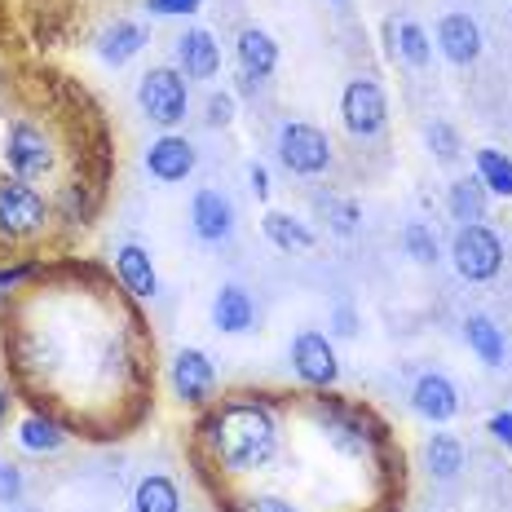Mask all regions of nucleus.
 I'll list each match as a JSON object with an SVG mask.
<instances>
[{"mask_svg": "<svg viewBox=\"0 0 512 512\" xmlns=\"http://www.w3.org/2000/svg\"><path fill=\"white\" fill-rule=\"evenodd\" d=\"M208 442L221 468L230 473H252L274 455L279 446V429H274V415L256 402H230L208 420Z\"/></svg>", "mask_w": 512, "mask_h": 512, "instance_id": "nucleus-1", "label": "nucleus"}, {"mask_svg": "<svg viewBox=\"0 0 512 512\" xmlns=\"http://www.w3.org/2000/svg\"><path fill=\"white\" fill-rule=\"evenodd\" d=\"M451 261H455V270H460V279L486 283V279H495L499 265H504V243H499V234L486 230L482 221H477V226H460Z\"/></svg>", "mask_w": 512, "mask_h": 512, "instance_id": "nucleus-2", "label": "nucleus"}, {"mask_svg": "<svg viewBox=\"0 0 512 512\" xmlns=\"http://www.w3.org/2000/svg\"><path fill=\"white\" fill-rule=\"evenodd\" d=\"M137 102H142L146 120L173 128L177 120H186V102H190V89H186V76L173 67H155L146 71L142 84H137Z\"/></svg>", "mask_w": 512, "mask_h": 512, "instance_id": "nucleus-3", "label": "nucleus"}, {"mask_svg": "<svg viewBox=\"0 0 512 512\" xmlns=\"http://www.w3.org/2000/svg\"><path fill=\"white\" fill-rule=\"evenodd\" d=\"M279 159L292 173L318 177L332 164V142H327V133H318L314 124H283L279 128Z\"/></svg>", "mask_w": 512, "mask_h": 512, "instance_id": "nucleus-4", "label": "nucleus"}, {"mask_svg": "<svg viewBox=\"0 0 512 512\" xmlns=\"http://www.w3.org/2000/svg\"><path fill=\"white\" fill-rule=\"evenodd\" d=\"M340 115H345V128L354 137H376L384 120H389V102H384V89L376 80H354L340 93Z\"/></svg>", "mask_w": 512, "mask_h": 512, "instance_id": "nucleus-5", "label": "nucleus"}, {"mask_svg": "<svg viewBox=\"0 0 512 512\" xmlns=\"http://www.w3.org/2000/svg\"><path fill=\"white\" fill-rule=\"evenodd\" d=\"M45 217H49L45 199H40L27 181H5V186H0V230H5L9 239L36 234L45 226Z\"/></svg>", "mask_w": 512, "mask_h": 512, "instance_id": "nucleus-6", "label": "nucleus"}, {"mask_svg": "<svg viewBox=\"0 0 512 512\" xmlns=\"http://www.w3.org/2000/svg\"><path fill=\"white\" fill-rule=\"evenodd\" d=\"M292 367H296V376L305 384H314V389H327V384H336V376H340L336 349L323 332H301L292 340Z\"/></svg>", "mask_w": 512, "mask_h": 512, "instance_id": "nucleus-7", "label": "nucleus"}, {"mask_svg": "<svg viewBox=\"0 0 512 512\" xmlns=\"http://www.w3.org/2000/svg\"><path fill=\"white\" fill-rule=\"evenodd\" d=\"M5 159H9V168L18 173V181L45 177L53 168V151H49L45 133H40V128H31V124H14V128H9Z\"/></svg>", "mask_w": 512, "mask_h": 512, "instance_id": "nucleus-8", "label": "nucleus"}, {"mask_svg": "<svg viewBox=\"0 0 512 512\" xmlns=\"http://www.w3.org/2000/svg\"><path fill=\"white\" fill-rule=\"evenodd\" d=\"M173 389H177L181 402H190V407L208 402V393L217 389V367L208 362L204 349H181L173 358Z\"/></svg>", "mask_w": 512, "mask_h": 512, "instance_id": "nucleus-9", "label": "nucleus"}, {"mask_svg": "<svg viewBox=\"0 0 512 512\" xmlns=\"http://www.w3.org/2000/svg\"><path fill=\"white\" fill-rule=\"evenodd\" d=\"M146 173L155 181H164V186L186 181L195 173V146L186 137H159V142H151V151H146Z\"/></svg>", "mask_w": 512, "mask_h": 512, "instance_id": "nucleus-10", "label": "nucleus"}, {"mask_svg": "<svg viewBox=\"0 0 512 512\" xmlns=\"http://www.w3.org/2000/svg\"><path fill=\"white\" fill-rule=\"evenodd\" d=\"M190 226H195V234H199L204 243L230 239V230H234V208H230V199L221 195V190H199V195L190 199Z\"/></svg>", "mask_w": 512, "mask_h": 512, "instance_id": "nucleus-11", "label": "nucleus"}, {"mask_svg": "<svg viewBox=\"0 0 512 512\" xmlns=\"http://www.w3.org/2000/svg\"><path fill=\"white\" fill-rule=\"evenodd\" d=\"M437 49H442L446 62H455V67H468V62H477V53H482V31L468 14H446L442 23H437Z\"/></svg>", "mask_w": 512, "mask_h": 512, "instance_id": "nucleus-12", "label": "nucleus"}, {"mask_svg": "<svg viewBox=\"0 0 512 512\" xmlns=\"http://www.w3.org/2000/svg\"><path fill=\"white\" fill-rule=\"evenodd\" d=\"M411 407H415V415H424V420L446 424L455 411H460V393H455V384L446 380V376L429 371V376L415 380V389H411Z\"/></svg>", "mask_w": 512, "mask_h": 512, "instance_id": "nucleus-13", "label": "nucleus"}, {"mask_svg": "<svg viewBox=\"0 0 512 512\" xmlns=\"http://www.w3.org/2000/svg\"><path fill=\"white\" fill-rule=\"evenodd\" d=\"M177 62H181V71H186L190 80H212L221 71V49H217V40H212V31L204 27H195V31H186V36L177 40Z\"/></svg>", "mask_w": 512, "mask_h": 512, "instance_id": "nucleus-14", "label": "nucleus"}, {"mask_svg": "<svg viewBox=\"0 0 512 512\" xmlns=\"http://www.w3.org/2000/svg\"><path fill=\"white\" fill-rule=\"evenodd\" d=\"M115 270H120V283L128 287L133 296H155L159 292V279H155V265H151V252L137 248V243H124L115 252Z\"/></svg>", "mask_w": 512, "mask_h": 512, "instance_id": "nucleus-15", "label": "nucleus"}, {"mask_svg": "<svg viewBox=\"0 0 512 512\" xmlns=\"http://www.w3.org/2000/svg\"><path fill=\"white\" fill-rule=\"evenodd\" d=\"M239 62L252 80H265L274 67H279V45H274L270 31L261 27H243L239 31Z\"/></svg>", "mask_w": 512, "mask_h": 512, "instance_id": "nucleus-16", "label": "nucleus"}, {"mask_svg": "<svg viewBox=\"0 0 512 512\" xmlns=\"http://www.w3.org/2000/svg\"><path fill=\"white\" fill-rule=\"evenodd\" d=\"M252 318H256L252 296L243 292V287H234V283L221 287V292H217V301H212V323H217L221 332L239 336V332H248V327H252Z\"/></svg>", "mask_w": 512, "mask_h": 512, "instance_id": "nucleus-17", "label": "nucleus"}, {"mask_svg": "<svg viewBox=\"0 0 512 512\" xmlns=\"http://www.w3.org/2000/svg\"><path fill=\"white\" fill-rule=\"evenodd\" d=\"M464 340H468V349H473V354L486 362V367H504L508 340H504V332L495 327V318L468 314V318H464Z\"/></svg>", "mask_w": 512, "mask_h": 512, "instance_id": "nucleus-18", "label": "nucleus"}, {"mask_svg": "<svg viewBox=\"0 0 512 512\" xmlns=\"http://www.w3.org/2000/svg\"><path fill=\"white\" fill-rule=\"evenodd\" d=\"M142 45H146V27H137V23H115V27L102 31L98 58L111 62V67H124L128 58H137V53H142Z\"/></svg>", "mask_w": 512, "mask_h": 512, "instance_id": "nucleus-19", "label": "nucleus"}, {"mask_svg": "<svg viewBox=\"0 0 512 512\" xmlns=\"http://www.w3.org/2000/svg\"><path fill=\"white\" fill-rule=\"evenodd\" d=\"M424 460H429V473L437 477V482H451V477H460V468H464V446H460V437L433 433L429 446H424Z\"/></svg>", "mask_w": 512, "mask_h": 512, "instance_id": "nucleus-20", "label": "nucleus"}, {"mask_svg": "<svg viewBox=\"0 0 512 512\" xmlns=\"http://www.w3.org/2000/svg\"><path fill=\"white\" fill-rule=\"evenodd\" d=\"M261 230H265V239L274 243V248H283V252H301V248H314V230L301 226V221H292L287 212H265L261 217Z\"/></svg>", "mask_w": 512, "mask_h": 512, "instance_id": "nucleus-21", "label": "nucleus"}, {"mask_svg": "<svg viewBox=\"0 0 512 512\" xmlns=\"http://www.w3.org/2000/svg\"><path fill=\"white\" fill-rule=\"evenodd\" d=\"M133 508L137 512H181V495H177V486L168 482L164 473H151V477L137 482Z\"/></svg>", "mask_w": 512, "mask_h": 512, "instance_id": "nucleus-22", "label": "nucleus"}, {"mask_svg": "<svg viewBox=\"0 0 512 512\" xmlns=\"http://www.w3.org/2000/svg\"><path fill=\"white\" fill-rule=\"evenodd\" d=\"M451 217L455 221H464V226H477V221L486 217V186L477 177H464V181H455L451 186Z\"/></svg>", "mask_w": 512, "mask_h": 512, "instance_id": "nucleus-23", "label": "nucleus"}, {"mask_svg": "<svg viewBox=\"0 0 512 512\" xmlns=\"http://www.w3.org/2000/svg\"><path fill=\"white\" fill-rule=\"evenodd\" d=\"M477 181L490 190V195H512V159L504 151H495V146H482L477 151Z\"/></svg>", "mask_w": 512, "mask_h": 512, "instance_id": "nucleus-24", "label": "nucleus"}, {"mask_svg": "<svg viewBox=\"0 0 512 512\" xmlns=\"http://www.w3.org/2000/svg\"><path fill=\"white\" fill-rule=\"evenodd\" d=\"M18 442L27 446V451H58L62 446V429L45 415H27L23 429H18Z\"/></svg>", "mask_w": 512, "mask_h": 512, "instance_id": "nucleus-25", "label": "nucleus"}, {"mask_svg": "<svg viewBox=\"0 0 512 512\" xmlns=\"http://www.w3.org/2000/svg\"><path fill=\"white\" fill-rule=\"evenodd\" d=\"M398 53L411 62V67H429L433 45H429V36H424L420 23H402L398 27Z\"/></svg>", "mask_w": 512, "mask_h": 512, "instance_id": "nucleus-26", "label": "nucleus"}, {"mask_svg": "<svg viewBox=\"0 0 512 512\" xmlns=\"http://www.w3.org/2000/svg\"><path fill=\"white\" fill-rule=\"evenodd\" d=\"M402 248H407V256L411 261H420V265L437 261V239H433V230L424 226V221H411V226L402 230Z\"/></svg>", "mask_w": 512, "mask_h": 512, "instance_id": "nucleus-27", "label": "nucleus"}, {"mask_svg": "<svg viewBox=\"0 0 512 512\" xmlns=\"http://www.w3.org/2000/svg\"><path fill=\"white\" fill-rule=\"evenodd\" d=\"M318 208L327 212V221H332V230H336V234H354V230H358V221H362L358 204H349V199H318Z\"/></svg>", "mask_w": 512, "mask_h": 512, "instance_id": "nucleus-28", "label": "nucleus"}, {"mask_svg": "<svg viewBox=\"0 0 512 512\" xmlns=\"http://www.w3.org/2000/svg\"><path fill=\"white\" fill-rule=\"evenodd\" d=\"M429 146L437 151V159H442V164H455V159H460V137H455L451 124H433V128H429Z\"/></svg>", "mask_w": 512, "mask_h": 512, "instance_id": "nucleus-29", "label": "nucleus"}, {"mask_svg": "<svg viewBox=\"0 0 512 512\" xmlns=\"http://www.w3.org/2000/svg\"><path fill=\"white\" fill-rule=\"evenodd\" d=\"M23 495V473L18 464H0V504H14Z\"/></svg>", "mask_w": 512, "mask_h": 512, "instance_id": "nucleus-30", "label": "nucleus"}, {"mask_svg": "<svg viewBox=\"0 0 512 512\" xmlns=\"http://www.w3.org/2000/svg\"><path fill=\"white\" fill-rule=\"evenodd\" d=\"M204 0H146V9L159 18H177V14H195Z\"/></svg>", "mask_w": 512, "mask_h": 512, "instance_id": "nucleus-31", "label": "nucleus"}, {"mask_svg": "<svg viewBox=\"0 0 512 512\" xmlns=\"http://www.w3.org/2000/svg\"><path fill=\"white\" fill-rule=\"evenodd\" d=\"M230 120H234V98H230V93H212V98H208V124L221 128Z\"/></svg>", "mask_w": 512, "mask_h": 512, "instance_id": "nucleus-32", "label": "nucleus"}, {"mask_svg": "<svg viewBox=\"0 0 512 512\" xmlns=\"http://www.w3.org/2000/svg\"><path fill=\"white\" fill-rule=\"evenodd\" d=\"M490 437H495V442H504V446H512V411H495L490 415Z\"/></svg>", "mask_w": 512, "mask_h": 512, "instance_id": "nucleus-33", "label": "nucleus"}, {"mask_svg": "<svg viewBox=\"0 0 512 512\" xmlns=\"http://www.w3.org/2000/svg\"><path fill=\"white\" fill-rule=\"evenodd\" d=\"M248 508H252V512H296V508L287 504V499H279V495H256Z\"/></svg>", "mask_w": 512, "mask_h": 512, "instance_id": "nucleus-34", "label": "nucleus"}, {"mask_svg": "<svg viewBox=\"0 0 512 512\" xmlns=\"http://www.w3.org/2000/svg\"><path fill=\"white\" fill-rule=\"evenodd\" d=\"M248 177H252V195H256V199L270 195V177H265V168H261V164H252V173H248Z\"/></svg>", "mask_w": 512, "mask_h": 512, "instance_id": "nucleus-35", "label": "nucleus"}, {"mask_svg": "<svg viewBox=\"0 0 512 512\" xmlns=\"http://www.w3.org/2000/svg\"><path fill=\"white\" fill-rule=\"evenodd\" d=\"M23 279V270H0V287H9V283H18Z\"/></svg>", "mask_w": 512, "mask_h": 512, "instance_id": "nucleus-36", "label": "nucleus"}, {"mask_svg": "<svg viewBox=\"0 0 512 512\" xmlns=\"http://www.w3.org/2000/svg\"><path fill=\"white\" fill-rule=\"evenodd\" d=\"M5 415H9V398H5V389H0V424H5Z\"/></svg>", "mask_w": 512, "mask_h": 512, "instance_id": "nucleus-37", "label": "nucleus"}, {"mask_svg": "<svg viewBox=\"0 0 512 512\" xmlns=\"http://www.w3.org/2000/svg\"><path fill=\"white\" fill-rule=\"evenodd\" d=\"M332 5H345V0H332Z\"/></svg>", "mask_w": 512, "mask_h": 512, "instance_id": "nucleus-38", "label": "nucleus"}]
</instances>
